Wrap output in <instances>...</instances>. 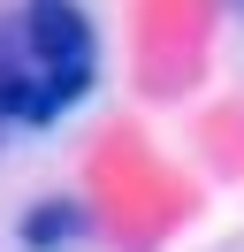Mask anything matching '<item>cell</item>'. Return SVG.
Returning <instances> with one entry per match:
<instances>
[{
    "mask_svg": "<svg viewBox=\"0 0 244 252\" xmlns=\"http://www.w3.org/2000/svg\"><path fill=\"white\" fill-rule=\"evenodd\" d=\"M76 199H46V206H30L23 221H15V245H30V252H54V245H69L76 237Z\"/></svg>",
    "mask_w": 244,
    "mask_h": 252,
    "instance_id": "3",
    "label": "cell"
},
{
    "mask_svg": "<svg viewBox=\"0 0 244 252\" xmlns=\"http://www.w3.org/2000/svg\"><path fill=\"white\" fill-rule=\"evenodd\" d=\"M0 123H15V130H46V123H61L54 92L38 84V69H30V54H23L15 16H0Z\"/></svg>",
    "mask_w": 244,
    "mask_h": 252,
    "instance_id": "2",
    "label": "cell"
},
{
    "mask_svg": "<svg viewBox=\"0 0 244 252\" xmlns=\"http://www.w3.org/2000/svg\"><path fill=\"white\" fill-rule=\"evenodd\" d=\"M15 31H23V54L38 69V84L54 92V107H76L99 84V31H92L84 0H23Z\"/></svg>",
    "mask_w": 244,
    "mask_h": 252,
    "instance_id": "1",
    "label": "cell"
}]
</instances>
